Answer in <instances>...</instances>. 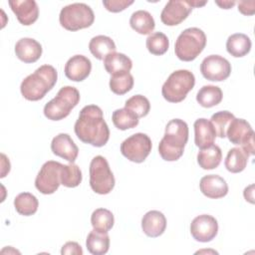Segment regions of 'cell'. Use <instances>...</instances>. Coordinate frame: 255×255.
Returning <instances> with one entry per match:
<instances>
[{"label": "cell", "instance_id": "6da1fadb", "mask_svg": "<svg viewBox=\"0 0 255 255\" xmlns=\"http://www.w3.org/2000/svg\"><path fill=\"white\" fill-rule=\"evenodd\" d=\"M74 130L80 140L96 147L104 146L110 138L103 111L96 105H88L81 110Z\"/></svg>", "mask_w": 255, "mask_h": 255}, {"label": "cell", "instance_id": "7a4b0ae2", "mask_svg": "<svg viewBox=\"0 0 255 255\" xmlns=\"http://www.w3.org/2000/svg\"><path fill=\"white\" fill-rule=\"evenodd\" d=\"M188 140V126L180 119H173L165 126L164 135L159 141L158 152L162 159L175 161L184 151Z\"/></svg>", "mask_w": 255, "mask_h": 255}, {"label": "cell", "instance_id": "3957f363", "mask_svg": "<svg viewBox=\"0 0 255 255\" xmlns=\"http://www.w3.org/2000/svg\"><path fill=\"white\" fill-rule=\"evenodd\" d=\"M57 79V70L51 65H43L22 81L21 94L28 101H39L54 88Z\"/></svg>", "mask_w": 255, "mask_h": 255}, {"label": "cell", "instance_id": "277c9868", "mask_svg": "<svg viewBox=\"0 0 255 255\" xmlns=\"http://www.w3.org/2000/svg\"><path fill=\"white\" fill-rule=\"evenodd\" d=\"M205 45V33L199 28L190 27L183 30L177 37L174 45V53L179 60L190 62L199 56Z\"/></svg>", "mask_w": 255, "mask_h": 255}, {"label": "cell", "instance_id": "5b68a950", "mask_svg": "<svg viewBox=\"0 0 255 255\" xmlns=\"http://www.w3.org/2000/svg\"><path fill=\"white\" fill-rule=\"evenodd\" d=\"M79 102V91L75 87L65 86L59 90L54 99L45 105L44 115L48 120L61 121L70 115Z\"/></svg>", "mask_w": 255, "mask_h": 255}, {"label": "cell", "instance_id": "8992f818", "mask_svg": "<svg viewBox=\"0 0 255 255\" xmlns=\"http://www.w3.org/2000/svg\"><path fill=\"white\" fill-rule=\"evenodd\" d=\"M195 85V77L188 70L172 72L161 88L164 100L169 103L182 102Z\"/></svg>", "mask_w": 255, "mask_h": 255}, {"label": "cell", "instance_id": "52a82bcc", "mask_svg": "<svg viewBox=\"0 0 255 255\" xmlns=\"http://www.w3.org/2000/svg\"><path fill=\"white\" fill-rule=\"evenodd\" d=\"M59 21L68 31H78L92 26L95 14L92 8L85 3H73L62 8Z\"/></svg>", "mask_w": 255, "mask_h": 255}, {"label": "cell", "instance_id": "ba28073f", "mask_svg": "<svg viewBox=\"0 0 255 255\" xmlns=\"http://www.w3.org/2000/svg\"><path fill=\"white\" fill-rule=\"evenodd\" d=\"M115 176L108 160L102 156H95L90 163V186L98 194H108L115 187Z\"/></svg>", "mask_w": 255, "mask_h": 255}, {"label": "cell", "instance_id": "9c48e42d", "mask_svg": "<svg viewBox=\"0 0 255 255\" xmlns=\"http://www.w3.org/2000/svg\"><path fill=\"white\" fill-rule=\"evenodd\" d=\"M150 137L142 132H136L126 138L121 144L122 154L128 160L140 163L145 160L151 151Z\"/></svg>", "mask_w": 255, "mask_h": 255}, {"label": "cell", "instance_id": "30bf717a", "mask_svg": "<svg viewBox=\"0 0 255 255\" xmlns=\"http://www.w3.org/2000/svg\"><path fill=\"white\" fill-rule=\"evenodd\" d=\"M226 136L231 143L240 145L248 155H254V130L247 121L234 118L227 128Z\"/></svg>", "mask_w": 255, "mask_h": 255}, {"label": "cell", "instance_id": "8fae6325", "mask_svg": "<svg viewBox=\"0 0 255 255\" xmlns=\"http://www.w3.org/2000/svg\"><path fill=\"white\" fill-rule=\"evenodd\" d=\"M63 164L59 161H46L35 179V187L43 194H53L61 184Z\"/></svg>", "mask_w": 255, "mask_h": 255}, {"label": "cell", "instance_id": "7c38bea8", "mask_svg": "<svg viewBox=\"0 0 255 255\" xmlns=\"http://www.w3.org/2000/svg\"><path fill=\"white\" fill-rule=\"evenodd\" d=\"M200 72L208 81L221 82L230 76L231 64L222 56L210 55L201 62Z\"/></svg>", "mask_w": 255, "mask_h": 255}, {"label": "cell", "instance_id": "4fadbf2b", "mask_svg": "<svg viewBox=\"0 0 255 255\" xmlns=\"http://www.w3.org/2000/svg\"><path fill=\"white\" fill-rule=\"evenodd\" d=\"M218 233V222L209 214L196 216L190 223V234L198 242H209Z\"/></svg>", "mask_w": 255, "mask_h": 255}, {"label": "cell", "instance_id": "5bb4252c", "mask_svg": "<svg viewBox=\"0 0 255 255\" xmlns=\"http://www.w3.org/2000/svg\"><path fill=\"white\" fill-rule=\"evenodd\" d=\"M191 11L192 7L187 1L171 0L168 1L162 9L160 20L166 26H176L183 22Z\"/></svg>", "mask_w": 255, "mask_h": 255}, {"label": "cell", "instance_id": "9a60e30c", "mask_svg": "<svg viewBox=\"0 0 255 255\" xmlns=\"http://www.w3.org/2000/svg\"><path fill=\"white\" fill-rule=\"evenodd\" d=\"M92 71V63L84 55H75L71 57L65 65L66 77L74 82H82L87 79Z\"/></svg>", "mask_w": 255, "mask_h": 255}, {"label": "cell", "instance_id": "2e32d148", "mask_svg": "<svg viewBox=\"0 0 255 255\" xmlns=\"http://www.w3.org/2000/svg\"><path fill=\"white\" fill-rule=\"evenodd\" d=\"M9 6L16 15L18 21L29 26L35 23L39 16V8L34 0H10Z\"/></svg>", "mask_w": 255, "mask_h": 255}, {"label": "cell", "instance_id": "e0dca14e", "mask_svg": "<svg viewBox=\"0 0 255 255\" xmlns=\"http://www.w3.org/2000/svg\"><path fill=\"white\" fill-rule=\"evenodd\" d=\"M51 149L55 155H58L70 162L77 159L79 148L68 133L57 134L51 142Z\"/></svg>", "mask_w": 255, "mask_h": 255}, {"label": "cell", "instance_id": "ac0fdd59", "mask_svg": "<svg viewBox=\"0 0 255 255\" xmlns=\"http://www.w3.org/2000/svg\"><path fill=\"white\" fill-rule=\"evenodd\" d=\"M200 191L208 198L218 199L228 193V185L225 179L217 174L203 176L199 182Z\"/></svg>", "mask_w": 255, "mask_h": 255}, {"label": "cell", "instance_id": "d6986e66", "mask_svg": "<svg viewBox=\"0 0 255 255\" xmlns=\"http://www.w3.org/2000/svg\"><path fill=\"white\" fill-rule=\"evenodd\" d=\"M41 44L33 38H21L15 45V54L19 60L30 64L38 61L42 55Z\"/></svg>", "mask_w": 255, "mask_h": 255}, {"label": "cell", "instance_id": "ffe728a7", "mask_svg": "<svg viewBox=\"0 0 255 255\" xmlns=\"http://www.w3.org/2000/svg\"><path fill=\"white\" fill-rule=\"evenodd\" d=\"M166 228V218L162 212L158 210H150L146 212L141 219V229L143 233L151 238H155L163 234Z\"/></svg>", "mask_w": 255, "mask_h": 255}, {"label": "cell", "instance_id": "44dd1931", "mask_svg": "<svg viewBox=\"0 0 255 255\" xmlns=\"http://www.w3.org/2000/svg\"><path fill=\"white\" fill-rule=\"evenodd\" d=\"M194 142L197 147L205 148L214 143L216 132L210 121L200 118L197 119L194 124Z\"/></svg>", "mask_w": 255, "mask_h": 255}, {"label": "cell", "instance_id": "7402d4cb", "mask_svg": "<svg viewBox=\"0 0 255 255\" xmlns=\"http://www.w3.org/2000/svg\"><path fill=\"white\" fill-rule=\"evenodd\" d=\"M104 67L111 75L129 72L132 68L130 58L123 53L113 52L104 59Z\"/></svg>", "mask_w": 255, "mask_h": 255}, {"label": "cell", "instance_id": "603a6c76", "mask_svg": "<svg viewBox=\"0 0 255 255\" xmlns=\"http://www.w3.org/2000/svg\"><path fill=\"white\" fill-rule=\"evenodd\" d=\"M86 246L88 251L93 255L106 254L110 248V236L108 232L93 229L88 234Z\"/></svg>", "mask_w": 255, "mask_h": 255}, {"label": "cell", "instance_id": "cb8c5ba5", "mask_svg": "<svg viewBox=\"0 0 255 255\" xmlns=\"http://www.w3.org/2000/svg\"><path fill=\"white\" fill-rule=\"evenodd\" d=\"M251 46L252 43L250 38L243 33L232 34L226 41L227 52L235 58H240L247 55L251 50Z\"/></svg>", "mask_w": 255, "mask_h": 255}, {"label": "cell", "instance_id": "d4e9b609", "mask_svg": "<svg viewBox=\"0 0 255 255\" xmlns=\"http://www.w3.org/2000/svg\"><path fill=\"white\" fill-rule=\"evenodd\" d=\"M116 44L114 40L105 35H98L91 39L89 50L98 60H104L109 54L116 52Z\"/></svg>", "mask_w": 255, "mask_h": 255}, {"label": "cell", "instance_id": "484cf974", "mask_svg": "<svg viewBox=\"0 0 255 255\" xmlns=\"http://www.w3.org/2000/svg\"><path fill=\"white\" fill-rule=\"evenodd\" d=\"M129 25L138 34L148 35L154 30L155 22L149 12L145 10H137L131 14Z\"/></svg>", "mask_w": 255, "mask_h": 255}, {"label": "cell", "instance_id": "4316f807", "mask_svg": "<svg viewBox=\"0 0 255 255\" xmlns=\"http://www.w3.org/2000/svg\"><path fill=\"white\" fill-rule=\"evenodd\" d=\"M222 159L221 148L212 144L208 147L201 148L197 153V163L203 169H214L216 168Z\"/></svg>", "mask_w": 255, "mask_h": 255}, {"label": "cell", "instance_id": "83f0119b", "mask_svg": "<svg viewBox=\"0 0 255 255\" xmlns=\"http://www.w3.org/2000/svg\"><path fill=\"white\" fill-rule=\"evenodd\" d=\"M223 94L219 87L213 85L203 86L196 94L197 103L203 108H212L222 101Z\"/></svg>", "mask_w": 255, "mask_h": 255}, {"label": "cell", "instance_id": "f1b7e54d", "mask_svg": "<svg viewBox=\"0 0 255 255\" xmlns=\"http://www.w3.org/2000/svg\"><path fill=\"white\" fill-rule=\"evenodd\" d=\"M249 155L241 147H232L228 150L224 165L232 173H238L245 169Z\"/></svg>", "mask_w": 255, "mask_h": 255}, {"label": "cell", "instance_id": "f546056e", "mask_svg": "<svg viewBox=\"0 0 255 255\" xmlns=\"http://www.w3.org/2000/svg\"><path fill=\"white\" fill-rule=\"evenodd\" d=\"M39 201L35 195L30 192L19 193L14 199L16 211L24 216H30L37 212Z\"/></svg>", "mask_w": 255, "mask_h": 255}, {"label": "cell", "instance_id": "4dcf8cb0", "mask_svg": "<svg viewBox=\"0 0 255 255\" xmlns=\"http://www.w3.org/2000/svg\"><path fill=\"white\" fill-rule=\"evenodd\" d=\"M112 121L115 127L121 130L133 128L138 125V117L127 108L118 109L112 115Z\"/></svg>", "mask_w": 255, "mask_h": 255}, {"label": "cell", "instance_id": "1f68e13d", "mask_svg": "<svg viewBox=\"0 0 255 255\" xmlns=\"http://www.w3.org/2000/svg\"><path fill=\"white\" fill-rule=\"evenodd\" d=\"M91 223L94 229L108 232L115 223V217L112 211L107 208H97L91 216Z\"/></svg>", "mask_w": 255, "mask_h": 255}, {"label": "cell", "instance_id": "d6a6232c", "mask_svg": "<svg viewBox=\"0 0 255 255\" xmlns=\"http://www.w3.org/2000/svg\"><path fill=\"white\" fill-rule=\"evenodd\" d=\"M133 87V77L129 72L112 75L110 89L116 95H125Z\"/></svg>", "mask_w": 255, "mask_h": 255}, {"label": "cell", "instance_id": "836d02e7", "mask_svg": "<svg viewBox=\"0 0 255 255\" xmlns=\"http://www.w3.org/2000/svg\"><path fill=\"white\" fill-rule=\"evenodd\" d=\"M148 52L155 56H161L165 54L169 47V40L162 32L151 33L145 42Z\"/></svg>", "mask_w": 255, "mask_h": 255}, {"label": "cell", "instance_id": "e575fe53", "mask_svg": "<svg viewBox=\"0 0 255 255\" xmlns=\"http://www.w3.org/2000/svg\"><path fill=\"white\" fill-rule=\"evenodd\" d=\"M82 171L80 167L71 162L70 164H63L61 174V184L66 187H77L82 182Z\"/></svg>", "mask_w": 255, "mask_h": 255}, {"label": "cell", "instance_id": "d590c367", "mask_svg": "<svg viewBox=\"0 0 255 255\" xmlns=\"http://www.w3.org/2000/svg\"><path fill=\"white\" fill-rule=\"evenodd\" d=\"M234 118V115L228 111H220L211 116L210 122L215 129L217 136L220 138H224L226 136L227 128Z\"/></svg>", "mask_w": 255, "mask_h": 255}, {"label": "cell", "instance_id": "8d00e7d4", "mask_svg": "<svg viewBox=\"0 0 255 255\" xmlns=\"http://www.w3.org/2000/svg\"><path fill=\"white\" fill-rule=\"evenodd\" d=\"M125 108L134 113L139 119L148 115L150 110V104L147 98H145L144 96L134 95L126 101Z\"/></svg>", "mask_w": 255, "mask_h": 255}, {"label": "cell", "instance_id": "74e56055", "mask_svg": "<svg viewBox=\"0 0 255 255\" xmlns=\"http://www.w3.org/2000/svg\"><path fill=\"white\" fill-rule=\"evenodd\" d=\"M133 4V0H104L103 5L106 9L113 13L124 11L126 8Z\"/></svg>", "mask_w": 255, "mask_h": 255}, {"label": "cell", "instance_id": "f35d334b", "mask_svg": "<svg viewBox=\"0 0 255 255\" xmlns=\"http://www.w3.org/2000/svg\"><path fill=\"white\" fill-rule=\"evenodd\" d=\"M62 255L73 254V255H83V249L81 245L75 241H69L65 243L61 249Z\"/></svg>", "mask_w": 255, "mask_h": 255}, {"label": "cell", "instance_id": "ab89813d", "mask_svg": "<svg viewBox=\"0 0 255 255\" xmlns=\"http://www.w3.org/2000/svg\"><path fill=\"white\" fill-rule=\"evenodd\" d=\"M238 10L243 15H253L255 13V1H240L238 3Z\"/></svg>", "mask_w": 255, "mask_h": 255}, {"label": "cell", "instance_id": "60d3db41", "mask_svg": "<svg viewBox=\"0 0 255 255\" xmlns=\"http://www.w3.org/2000/svg\"><path fill=\"white\" fill-rule=\"evenodd\" d=\"M253 188H254V184H250L248 187H246L244 189V198L246 199V201H249L250 203L254 202V197H253Z\"/></svg>", "mask_w": 255, "mask_h": 255}, {"label": "cell", "instance_id": "b9f144b4", "mask_svg": "<svg viewBox=\"0 0 255 255\" xmlns=\"http://www.w3.org/2000/svg\"><path fill=\"white\" fill-rule=\"evenodd\" d=\"M235 1L232 0H224V1H215V4H217L222 9H230L235 5Z\"/></svg>", "mask_w": 255, "mask_h": 255}, {"label": "cell", "instance_id": "7bdbcfd3", "mask_svg": "<svg viewBox=\"0 0 255 255\" xmlns=\"http://www.w3.org/2000/svg\"><path fill=\"white\" fill-rule=\"evenodd\" d=\"M187 2H188V4L192 7V8H194V7H201V6H204L207 2L206 1H195V0H187Z\"/></svg>", "mask_w": 255, "mask_h": 255}]
</instances>
